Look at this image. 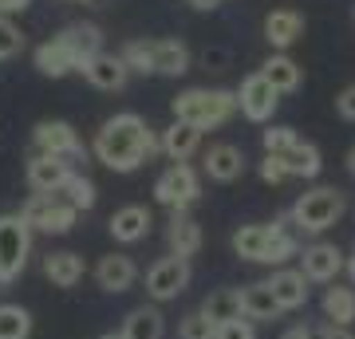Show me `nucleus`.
I'll list each match as a JSON object with an SVG mask.
<instances>
[{
	"instance_id": "obj_1",
	"label": "nucleus",
	"mask_w": 355,
	"mask_h": 339,
	"mask_svg": "<svg viewBox=\"0 0 355 339\" xmlns=\"http://www.w3.org/2000/svg\"><path fill=\"white\" fill-rule=\"evenodd\" d=\"M91 150H95V158H99L107 170L130 174V170H139L142 162H150L154 154H162V142H158V134L142 123L139 114L123 111V114H114V119H107V123L99 126Z\"/></svg>"
},
{
	"instance_id": "obj_2",
	"label": "nucleus",
	"mask_w": 355,
	"mask_h": 339,
	"mask_svg": "<svg viewBox=\"0 0 355 339\" xmlns=\"http://www.w3.org/2000/svg\"><path fill=\"white\" fill-rule=\"evenodd\" d=\"M237 114V91L225 87H190L174 99V119L190 123L193 130H217Z\"/></svg>"
},
{
	"instance_id": "obj_3",
	"label": "nucleus",
	"mask_w": 355,
	"mask_h": 339,
	"mask_svg": "<svg viewBox=\"0 0 355 339\" xmlns=\"http://www.w3.org/2000/svg\"><path fill=\"white\" fill-rule=\"evenodd\" d=\"M343 209H347V198H343L340 189L316 186V189H308V193L296 198L288 221L300 229V233H328V229L343 217Z\"/></svg>"
},
{
	"instance_id": "obj_4",
	"label": "nucleus",
	"mask_w": 355,
	"mask_h": 339,
	"mask_svg": "<svg viewBox=\"0 0 355 339\" xmlns=\"http://www.w3.org/2000/svg\"><path fill=\"white\" fill-rule=\"evenodd\" d=\"M32 252V229L20 214H4L0 217V284H12L28 264Z\"/></svg>"
},
{
	"instance_id": "obj_5",
	"label": "nucleus",
	"mask_w": 355,
	"mask_h": 339,
	"mask_svg": "<svg viewBox=\"0 0 355 339\" xmlns=\"http://www.w3.org/2000/svg\"><path fill=\"white\" fill-rule=\"evenodd\" d=\"M154 198H158V205H166L170 214H186L193 201L202 198V177H198V170H193L190 162H174L166 174H158Z\"/></svg>"
},
{
	"instance_id": "obj_6",
	"label": "nucleus",
	"mask_w": 355,
	"mask_h": 339,
	"mask_svg": "<svg viewBox=\"0 0 355 339\" xmlns=\"http://www.w3.org/2000/svg\"><path fill=\"white\" fill-rule=\"evenodd\" d=\"M28 229H40V233H67V229L76 225L79 209L76 205H67L60 193H32V201L24 205Z\"/></svg>"
},
{
	"instance_id": "obj_7",
	"label": "nucleus",
	"mask_w": 355,
	"mask_h": 339,
	"mask_svg": "<svg viewBox=\"0 0 355 339\" xmlns=\"http://www.w3.org/2000/svg\"><path fill=\"white\" fill-rule=\"evenodd\" d=\"M190 261L182 257H162L146 268V296L154 304H166V300H178L182 292L190 288Z\"/></svg>"
},
{
	"instance_id": "obj_8",
	"label": "nucleus",
	"mask_w": 355,
	"mask_h": 339,
	"mask_svg": "<svg viewBox=\"0 0 355 339\" xmlns=\"http://www.w3.org/2000/svg\"><path fill=\"white\" fill-rule=\"evenodd\" d=\"M277 107H280V91L272 87L261 71L245 76L241 91H237V111H241L249 123H268V119L277 114Z\"/></svg>"
},
{
	"instance_id": "obj_9",
	"label": "nucleus",
	"mask_w": 355,
	"mask_h": 339,
	"mask_svg": "<svg viewBox=\"0 0 355 339\" xmlns=\"http://www.w3.org/2000/svg\"><path fill=\"white\" fill-rule=\"evenodd\" d=\"M36 154H51V158H83V139L76 134V126L71 123H60V119H48V123L36 126Z\"/></svg>"
},
{
	"instance_id": "obj_10",
	"label": "nucleus",
	"mask_w": 355,
	"mask_h": 339,
	"mask_svg": "<svg viewBox=\"0 0 355 339\" xmlns=\"http://www.w3.org/2000/svg\"><path fill=\"white\" fill-rule=\"evenodd\" d=\"M300 261H304V268H300V272L308 277V284H331V280L343 272L347 257H343L331 241H316V245H308V249H304V257H300Z\"/></svg>"
},
{
	"instance_id": "obj_11",
	"label": "nucleus",
	"mask_w": 355,
	"mask_h": 339,
	"mask_svg": "<svg viewBox=\"0 0 355 339\" xmlns=\"http://www.w3.org/2000/svg\"><path fill=\"white\" fill-rule=\"evenodd\" d=\"M79 71H83V79H87L91 87H99V91H123V87H127V79H130L123 55H111V51L91 55Z\"/></svg>"
},
{
	"instance_id": "obj_12",
	"label": "nucleus",
	"mask_w": 355,
	"mask_h": 339,
	"mask_svg": "<svg viewBox=\"0 0 355 339\" xmlns=\"http://www.w3.org/2000/svg\"><path fill=\"white\" fill-rule=\"evenodd\" d=\"M76 174L67 158H51V154H32V162H28V186L36 189V193H60L64 182Z\"/></svg>"
},
{
	"instance_id": "obj_13",
	"label": "nucleus",
	"mask_w": 355,
	"mask_h": 339,
	"mask_svg": "<svg viewBox=\"0 0 355 339\" xmlns=\"http://www.w3.org/2000/svg\"><path fill=\"white\" fill-rule=\"evenodd\" d=\"M284 225H288V217H280L272 225H241L233 233V252L241 261H265V252L272 249V241H277V233Z\"/></svg>"
},
{
	"instance_id": "obj_14",
	"label": "nucleus",
	"mask_w": 355,
	"mask_h": 339,
	"mask_svg": "<svg viewBox=\"0 0 355 339\" xmlns=\"http://www.w3.org/2000/svg\"><path fill=\"white\" fill-rule=\"evenodd\" d=\"M265 284L272 288L280 312H296V308H304L308 304V277L300 272V268H277Z\"/></svg>"
},
{
	"instance_id": "obj_15",
	"label": "nucleus",
	"mask_w": 355,
	"mask_h": 339,
	"mask_svg": "<svg viewBox=\"0 0 355 339\" xmlns=\"http://www.w3.org/2000/svg\"><path fill=\"white\" fill-rule=\"evenodd\" d=\"M202 170L209 174V182H237V177L245 174L241 146H233V142H217V146H209Z\"/></svg>"
},
{
	"instance_id": "obj_16",
	"label": "nucleus",
	"mask_w": 355,
	"mask_h": 339,
	"mask_svg": "<svg viewBox=\"0 0 355 339\" xmlns=\"http://www.w3.org/2000/svg\"><path fill=\"white\" fill-rule=\"evenodd\" d=\"M154 217L146 205H123V209H114L111 221H107V229H111L114 241H123V245H135V241H142L146 233H150Z\"/></svg>"
},
{
	"instance_id": "obj_17",
	"label": "nucleus",
	"mask_w": 355,
	"mask_h": 339,
	"mask_svg": "<svg viewBox=\"0 0 355 339\" xmlns=\"http://www.w3.org/2000/svg\"><path fill=\"white\" fill-rule=\"evenodd\" d=\"M135 280H139V268L123 252H111V257H103L95 264V284L103 292H127V288H135Z\"/></svg>"
},
{
	"instance_id": "obj_18",
	"label": "nucleus",
	"mask_w": 355,
	"mask_h": 339,
	"mask_svg": "<svg viewBox=\"0 0 355 339\" xmlns=\"http://www.w3.org/2000/svg\"><path fill=\"white\" fill-rule=\"evenodd\" d=\"M300 36H304V16L296 8H277V12L265 16V40L277 51H288Z\"/></svg>"
},
{
	"instance_id": "obj_19",
	"label": "nucleus",
	"mask_w": 355,
	"mask_h": 339,
	"mask_svg": "<svg viewBox=\"0 0 355 339\" xmlns=\"http://www.w3.org/2000/svg\"><path fill=\"white\" fill-rule=\"evenodd\" d=\"M150 63H154V76H186L190 71V48L182 40H150Z\"/></svg>"
},
{
	"instance_id": "obj_20",
	"label": "nucleus",
	"mask_w": 355,
	"mask_h": 339,
	"mask_svg": "<svg viewBox=\"0 0 355 339\" xmlns=\"http://www.w3.org/2000/svg\"><path fill=\"white\" fill-rule=\"evenodd\" d=\"M55 40H60V44L67 48V55L76 60V71L91 60V55H99L103 51V32L95 24H71V28H64Z\"/></svg>"
},
{
	"instance_id": "obj_21",
	"label": "nucleus",
	"mask_w": 355,
	"mask_h": 339,
	"mask_svg": "<svg viewBox=\"0 0 355 339\" xmlns=\"http://www.w3.org/2000/svg\"><path fill=\"white\" fill-rule=\"evenodd\" d=\"M166 241H170V257L190 261V257H198V249H202V225H198L190 214H174L170 217V229H166Z\"/></svg>"
},
{
	"instance_id": "obj_22",
	"label": "nucleus",
	"mask_w": 355,
	"mask_h": 339,
	"mask_svg": "<svg viewBox=\"0 0 355 339\" xmlns=\"http://www.w3.org/2000/svg\"><path fill=\"white\" fill-rule=\"evenodd\" d=\"M198 312H202L214 327L229 324V320H245V312H241V288H217V292H209Z\"/></svg>"
},
{
	"instance_id": "obj_23",
	"label": "nucleus",
	"mask_w": 355,
	"mask_h": 339,
	"mask_svg": "<svg viewBox=\"0 0 355 339\" xmlns=\"http://www.w3.org/2000/svg\"><path fill=\"white\" fill-rule=\"evenodd\" d=\"M261 76H265L268 83L280 91V95H292V91H300V83H304V71H300V63L292 60V55H284V51L268 55L265 67H261Z\"/></svg>"
},
{
	"instance_id": "obj_24",
	"label": "nucleus",
	"mask_w": 355,
	"mask_h": 339,
	"mask_svg": "<svg viewBox=\"0 0 355 339\" xmlns=\"http://www.w3.org/2000/svg\"><path fill=\"white\" fill-rule=\"evenodd\" d=\"M158 142H162L166 158L186 162V158H193V154H198V146H202V130H193L190 123H178V119H174V126H166Z\"/></svg>"
},
{
	"instance_id": "obj_25",
	"label": "nucleus",
	"mask_w": 355,
	"mask_h": 339,
	"mask_svg": "<svg viewBox=\"0 0 355 339\" xmlns=\"http://www.w3.org/2000/svg\"><path fill=\"white\" fill-rule=\"evenodd\" d=\"M241 312H245V320L261 324V320H277L280 304H277V296H272V288H268L265 280H257V284H245L241 288Z\"/></svg>"
},
{
	"instance_id": "obj_26",
	"label": "nucleus",
	"mask_w": 355,
	"mask_h": 339,
	"mask_svg": "<svg viewBox=\"0 0 355 339\" xmlns=\"http://www.w3.org/2000/svg\"><path fill=\"white\" fill-rule=\"evenodd\" d=\"M44 277L55 288H76L83 280V257L79 252H48L44 257Z\"/></svg>"
},
{
	"instance_id": "obj_27",
	"label": "nucleus",
	"mask_w": 355,
	"mask_h": 339,
	"mask_svg": "<svg viewBox=\"0 0 355 339\" xmlns=\"http://www.w3.org/2000/svg\"><path fill=\"white\" fill-rule=\"evenodd\" d=\"M123 339H162L166 336V315L158 312V308H135V312L123 320V331H119Z\"/></svg>"
},
{
	"instance_id": "obj_28",
	"label": "nucleus",
	"mask_w": 355,
	"mask_h": 339,
	"mask_svg": "<svg viewBox=\"0 0 355 339\" xmlns=\"http://www.w3.org/2000/svg\"><path fill=\"white\" fill-rule=\"evenodd\" d=\"M36 71L40 76H48V79H64L76 71V60L67 55V48L60 44V40L51 36L48 44H40L36 48Z\"/></svg>"
},
{
	"instance_id": "obj_29",
	"label": "nucleus",
	"mask_w": 355,
	"mask_h": 339,
	"mask_svg": "<svg viewBox=\"0 0 355 339\" xmlns=\"http://www.w3.org/2000/svg\"><path fill=\"white\" fill-rule=\"evenodd\" d=\"M280 162H284L288 177H316L320 170H324V158H320V150L312 146V142H304V139L280 154Z\"/></svg>"
},
{
	"instance_id": "obj_30",
	"label": "nucleus",
	"mask_w": 355,
	"mask_h": 339,
	"mask_svg": "<svg viewBox=\"0 0 355 339\" xmlns=\"http://www.w3.org/2000/svg\"><path fill=\"white\" fill-rule=\"evenodd\" d=\"M324 315H328V324H336V327L352 324L355 320V288L336 284V288L324 292Z\"/></svg>"
},
{
	"instance_id": "obj_31",
	"label": "nucleus",
	"mask_w": 355,
	"mask_h": 339,
	"mask_svg": "<svg viewBox=\"0 0 355 339\" xmlns=\"http://www.w3.org/2000/svg\"><path fill=\"white\" fill-rule=\"evenodd\" d=\"M32 336V315L20 304H0V339H28Z\"/></svg>"
},
{
	"instance_id": "obj_32",
	"label": "nucleus",
	"mask_w": 355,
	"mask_h": 339,
	"mask_svg": "<svg viewBox=\"0 0 355 339\" xmlns=\"http://www.w3.org/2000/svg\"><path fill=\"white\" fill-rule=\"evenodd\" d=\"M60 198H64L67 205H76L79 214H83V209H91V205H95V182H91V177H83V174H71L64 182V189H60Z\"/></svg>"
},
{
	"instance_id": "obj_33",
	"label": "nucleus",
	"mask_w": 355,
	"mask_h": 339,
	"mask_svg": "<svg viewBox=\"0 0 355 339\" xmlns=\"http://www.w3.org/2000/svg\"><path fill=\"white\" fill-rule=\"evenodd\" d=\"M127 71H139V76H154V63H150V40H130L127 48L119 51Z\"/></svg>"
},
{
	"instance_id": "obj_34",
	"label": "nucleus",
	"mask_w": 355,
	"mask_h": 339,
	"mask_svg": "<svg viewBox=\"0 0 355 339\" xmlns=\"http://www.w3.org/2000/svg\"><path fill=\"white\" fill-rule=\"evenodd\" d=\"M261 142H265V154H277V158H280L288 146L300 142V134H296L292 126H268L265 134H261Z\"/></svg>"
},
{
	"instance_id": "obj_35",
	"label": "nucleus",
	"mask_w": 355,
	"mask_h": 339,
	"mask_svg": "<svg viewBox=\"0 0 355 339\" xmlns=\"http://www.w3.org/2000/svg\"><path fill=\"white\" fill-rule=\"evenodd\" d=\"M24 51V32L12 24V16H0V60Z\"/></svg>"
},
{
	"instance_id": "obj_36",
	"label": "nucleus",
	"mask_w": 355,
	"mask_h": 339,
	"mask_svg": "<svg viewBox=\"0 0 355 339\" xmlns=\"http://www.w3.org/2000/svg\"><path fill=\"white\" fill-rule=\"evenodd\" d=\"M296 249H300V245H296V237H292L288 229H280L277 241H272V249L265 252V261H261V264H277V268H280L284 261H292V257H296Z\"/></svg>"
},
{
	"instance_id": "obj_37",
	"label": "nucleus",
	"mask_w": 355,
	"mask_h": 339,
	"mask_svg": "<svg viewBox=\"0 0 355 339\" xmlns=\"http://www.w3.org/2000/svg\"><path fill=\"white\" fill-rule=\"evenodd\" d=\"M214 331L217 327L209 324L202 312H190L182 324H178V339H214Z\"/></svg>"
},
{
	"instance_id": "obj_38",
	"label": "nucleus",
	"mask_w": 355,
	"mask_h": 339,
	"mask_svg": "<svg viewBox=\"0 0 355 339\" xmlns=\"http://www.w3.org/2000/svg\"><path fill=\"white\" fill-rule=\"evenodd\" d=\"M214 339H257L253 331V320H229L214 331Z\"/></svg>"
},
{
	"instance_id": "obj_39",
	"label": "nucleus",
	"mask_w": 355,
	"mask_h": 339,
	"mask_svg": "<svg viewBox=\"0 0 355 339\" xmlns=\"http://www.w3.org/2000/svg\"><path fill=\"white\" fill-rule=\"evenodd\" d=\"M261 182H268V186L288 182V170H284V162H280L277 154H265V162H261Z\"/></svg>"
},
{
	"instance_id": "obj_40",
	"label": "nucleus",
	"mask_w": 355,
	"mask_h": 339,
	"mask_svg": "<svg viewBox=\"0 0 355 339\" xmlns=\"http://www.w3.org/2000/svg\"><path fill=\"white\" fill-rule=\"evenodd\" d=\"M336 111H340V119L355 123V83H352V87H343L340 95H336Z\"/></svg>"
},
{
	"instance_id": "obj_41",
	"label": "nucleus",
	"mask_w": 355,
	"mask_h": 339,
	"mask_svg": "<svg viewBox=\"0 0 355 339\" xmlns=\"http://www.w3.org/2000/svg\"><path fill=\"white\" fill-rule=\"evenodd\" d=\"M32 0H0V16H16V12H24Z\"/></svg>"
},
{
	"instance_id": "obj_42",
	"label": "nucleus",
	"mask_w": 355,
	"mask_h": 339,
	"mask_svg": "<svg viewBox=\"0 0 355 339\" xmlns=\"http://www.w3.org/2000/svg\"><path fill=\"white\" fill-rule=\"evenodd\" d=\"M320 339H355V336H352V327H336V324H328L324 331H320Z\"/></svg>"
},
{
	"instance_id": "obj_43",
	"label": "nucleus",
	"mask_w": 355,
	"mask_h": 339,
	"mask_svg": "<svg viewBox=\"0 0 355 339\" xmlns=\"http://www.w3.org/2000/svg\"><path fill=\"white\" fill-rule=\"evenodd\" d=\"M280 339H316V336H312V331H308L304 324H296V327H288V331H284Z\"/></svg>"
},
{
	"instance_id": "obj_44",
	"label": "nucleus",
	"mask_w": 355,
	"mask_h": 339,
	"mask_svg": "<svg viewBox=\"0 0 355 339\" xmlns=\"http://www.w3.org/2000/svg\"><path fill=\"white\" fill-rule=\"evenodd\" d=\"M193 8H198V12H214L217 4H221V0H190Z\"/></svg>"
},
{
	"instance_id": "obj_45",
	"label": "nucleus",
	"mask_w": 355,
	"mask_h": 339,
	"mask_svg": "<svg viewBox=\"0 0 355 339\" xmlns=\"http://www.w3.org/2000/svg\"><path fill=\"white\" fill-rule=\"evenodd\" d=\"M343 268H347V277H352V288H355V257H347V264H343Z\"/></svg>"
},
{
	"instance_id": "obj_46",
	"label": "nucleus",
	"mask_w": 355,
	"mask_h": 339,
	"mask_svg": "<svg viewBox=\"0 0 355 339\" xmlns=\"http://www.w3.org/2000/svg\"><path fill=\"white\" fill-rule=\"evenodd\" d=\"M347 174L355 177V146H352V150H347Z\"/></svg>"
},
{
	"instance_id": "obj_47",
	"label": "nucleus",
	"mask_w": 355,
	"mask_h": 339,
	"mask_svg": "<svg viewBox=\"0 0 355 339\" xmlns=\"http://www.w3.org/2000/svg\"><path fill=\"white\" fill-rule=\"evenodd\" d=\"M67 4H103V0H67Z\"/></svg>"
},
{
	"instance_id": "obj_48",
	"label": "nucleus",
	"mask_w": 355,
	"mask_h": 339,
	"mask_svg": "<svg viewBox=\"0 0 355 339\" xmlns=\"http://www.w3.org/2000/svg\"><path fill=\"white\" fill-rule=\"evenodd\" d=\"M99 339H123V336H99Z\"/></svg>"
}]
</instances>
